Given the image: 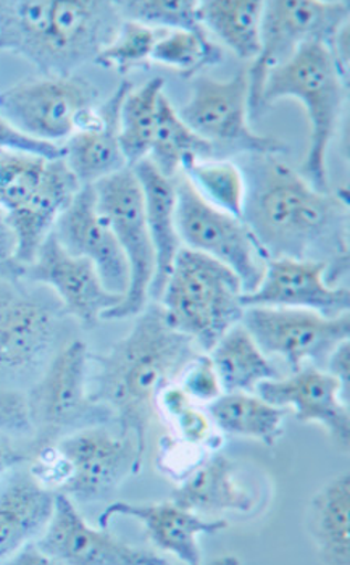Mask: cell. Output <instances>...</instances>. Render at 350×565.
Wrapping results in <instances>:
<instances>
[{"mask_svg": "<svg viewBox=\"0 0 350 565\" xmlns=\"http://www.w3.org/2000/svg\"><path fill=\"white\" fill-rule=\"evenodd\" d=\"M234 162L244 177L241 220L267 259L321 262L328 282L341 286L349 271L346 190L318 191L273 153H246Z\"/></svg>", "mask_w": 350, "mask_h": 565, "instance_id": "6da1fadb", "label": "cell"}, {"mask_svg": "<svg viewBox=\"0 0 350 565\" xmlns=\"http://www.w3.org/2000/svg\"><path fill=\"white\" fill-rule=\"evenodd\" d=\"M135 327L105 354L89 355V394L114 415L121 435L135 436L145 462L147 435L159 413V397L202 352L168 323L163 307L146 306Z\"/></svg>", "mask_w": 350, "mask_h": 565, "instance_id": "7a4b0ae2", "label": "cell"}, {"mask_svg": "<svg viewBox=\"0 0 350 565\" xmlns=\"http://www.w3.org/2000/svg\"><path fill=\"white\" fill-rule=\"evenodd\" d=\"M121 23L105 0H0V52L23 57L41 76H72L96 62Z\"/></svg>", "mask_w": 350, "mask_h": 565, "instance_id": "3957f363", "label": "cell"}, {"mask_svg": "<svg viewBox=\"0 0 350 565\" xmlns=\"http://www.w3.org/2000/svg\"><path fill=\"white\" fill-rule=\"evenodd\" d=\"M348 86L349 76L336 64L330 47L310 43L272 70L262 87V111L282 99L299 100L306 109L310 142L297 172L318 191H331L327 153L344 111Z\"/></svg>", "mask_w": 350, "mask_h": 565, "instance_id": "277c9868", "label": "cell"}, {"mask_svg": "<svg viewBox=\"0 0 350 565\" xmlns=\"http://www.w3.org/2000/svg\"><path fill=\"white\" fill-rule=\"evenodd\" d=\"M243 295V282L231 268L181 247L159 301L168 323L191 338L202 352H210L241 323L246 310Z\"/></svg>", "mask_w": 350, "mask_h": 565, "instance_id": "5b68a950", "label": "cell"}, {"mask_svg": "<svg viewBox=\"0 0 350 565\" xmlns=\"http://www.w3.org/2000/svg\"><path fill=\"white\" fill-rule=\"evenodd\" d=\"M79 190L63 159L0 152V207L15 230L20 264L33 262Z\"/></svg>", "mask_w": 350, "mask_h": 565, "instance_id": "8992f818", "label": "cell"}, {"mask_svg": "<svg viewBox=\"0 0 350 565\" xmlns=\"http://www.w3.org/2000/svg\"><path fill=\"white\" fill-rule=\"evenodd\" d=\"M89 355L82 340L70 341L26 394L36 455L63 436L114 422L110 411L91 397Z\"/></svg>", "mask_w": 350, "mask_h": 565, "instance_id": "52a82bcc", "label": "cell"}, {"mask_svg": "<svg viewBox=\"0 0 350 565\" xmlns=\"http://www.w3.org/2000/svg\"><path fill=\"white\" fill-rule=\"evenodd\" d=\"M346 0H272L264 2L261 52L247 70L251 120L262 114V87L268 73L310 43L330 44L349 24Z\"/></svg>", "mask_w": 350, "mask_h": 565, "instance_id": "ba28073f", "label": "cell"}, {"mask_svg": "<svg viewBox=\"0 0 350 565\" xmlns=\"http://www.w3.org/2000/svg\"><path fill=\"white\" fill-rule=\"evenodd\" d=\"M178 115L195 135L213 146L216 159H222L223 153L234 157L246 153L282 156L288 151L282 139L252 130L246 70L223 82L195 76L188 103L178 110Z\"/></svg>", "mask_w": 350, "mask_h": 565, "instance_id": "9c48e42d", "label": "cell"}, {"mask_svg": "<svg viewBox=\"0 0 350 565\" xmlns=\"http://www.w3.org/2000/svg\"><path fill=\"white\" fill-rule=\"evenodd\" d=\"M173 180L177 230L183 247L231 268L243 282L244 295L254 291L261 285L268 259L246 223L209 204L183 173Z\"/></svg>", "mask_w": 350, "mask_h": 565, "instance_id": "30bf717a", "label": "cell"}, {"mask_svg": "<svg viewBox=\"0 0 350 565\" xmlns=\"http://www.w3.org/2000/svg\"><path fill=\"white\" fill-rule=\"evenodd\" d=\"M97 207L110 223L129 265V288L120 305L103 320H121L141 313L156 277V250L147 228L141 184L131 167L93 184Z\"/></svg>", "mask_w": 350, "mask_h": 565, "instance_id": "8fae6325", "label": "cell"}, {"mask_svg": "<svg viewBox=\"0 0 350 565\" xmlns=\"http://www.w3.org/2000/svg\"><path fill=\"white\" fill-rule=\"evenodd\" d=\"M97 100V87L79 76H41L0 93V117L30 138L62 146Z\"/></svg>", "mask_w": 350, "mask_h": 565, "instance_id": "7c38bea8", "label": "cell"}, {"mask_svg": "<svg viewBox=\"0 0 350 565\" xmlns=\"http://www.w3.org/2000/svg\"><path fill=\"white\" fill-rule=\"evenodd\" d=\"M61 462L57 490L79 502L110 498L129 476H138L142 460L135 436L87 427L63 436L54 446Z\"/></svg>", "mask_w": 350, "mask_h": 565, "instance_id": "4fadbf2b", "label": "cell"}, {"mask_svg": "<svg viewBox=\"0 0 350 565\" xmlns=\"http://www.w3.org/2000/svg\"><path fill=\"white\" fill-rule=\"evenodd\" d=\"M241 323L267 355H278L293 372L321 369L339 344L349 341L350 312L325 317L293 307H246Z\"/></svg>", "mask_w": 350, "mask_h": 565, "instance_id": "5bb4252c", "label": "cell"}, {"mask_svg": "<svg viewBox=\"0 0 350 565\" xmlns=\"http://www.w3.org/2000/svg\"><path fill=\"white\" fill-rule=\"evenodd\" d=\"M34 546L47 563L75 565H160L166 557L131 546L107 529H93L84 521L72 498L57 491L54 514Z\"/></svg>", "mask_w": 350, "mask_h": 565, "instance_id": "9a60e30c", "label": "cell"}, {"mask_svg": "<svg viewBox=\"0 0 350 565\" xmlns=\"http://www.w3.org/2000/svg\"><path fill=\"white\" fill-rule=\"evenodd\" d=\"M23 280L49 286L84 328L96 327L104 313L124 299V296L108 291L96 267L89 260L70 254L54 233L42 243L33 262L24 265Z\"/></svg>", "mask_w": 350, "mask_h": 565, "instance_id": "2e32d148", "label": "cell"}, {"mask_svg": "<svg viewBox=\"0 0 350 565\" xmlns=\"http://www.w3.org/2000/svg\"><path fill=\"white\" fill-rule=\"evenodd\" d=\"M52 233L70 254L83 257L96 267L108 291L126 295L131 280L128 260L110 223L97 207L93 184L82 186L59 217Z\"/></svg>", "mask_w": 350, "mask_h": 565, "instance_id": "e0dca14e", "label": "cell"}, {"mask_svg": "<svg viewBox=\"0 0 350 565\" xmlns=\"http://www.w3.org/2000/svg\"><path fill=\"white\" fill-rule=\"evenodd\" d=\"M255 393L273 406L290 407L303 424L321 425L338 448L349 451V397L327 370L304 367L286 379L262 382Z\"/></svg>", "mask_w": 350, "mask_h": 565, "instance_id": "ac0fdd59", "label": "cell"}, {"mask_svg": "<svg viewBox=\"0 0 350 565\" xmlns=\"http://www.w3.org/2000/svg\"><path fill=\"white\" fill-rule=\"evenodd\" d=\"M243 306L293 307L339 317L350 312V291L328 282L321 262L268 259L261 285L243 295Z\"/></svg>", "mask_w": 350, "mask_h": 565, "instance_id": "d6986e66", "label": "cell"}, {"mask_svg": "<svg viewBox=\"0 0 350 565\" xmlns=\"http://www.w3.org/2000/svg\"><path fill=\"white\" fill-rule=\"evenodd\" d=\"M132 83L124 78L110 97L62 145V159L82 186L128 169L120 146V114Z\"/></svg>", "mask_w": 350, "mask_h": 565, "instance_id": "ffe728a7", "label": "cell"}, {"mask_svg": "<svg viewBox=\"0 0 350 565\" xmlns=\"http://www.w3.org/2000/svg\"><path fill=\"white\" fill-rule=\"evenodd\" d=\"M118 515L141 522L150 542L159 550L173 554L181 563L192 565L202 564L199 536L222 532L227 526L226 521H206L198 512L188 511L171 500L156 504L112 502L100 514L99 525L108 529Z\"/></svg>", "mask_w": 350, "mask_h": 565, "instance_id": "44dd1931", "label": "cell"}, {"mask_svg": "<svg viewBox=\"0 0 350 565\" xmlns=\"http://www.w3.org/2000/svg\"><path fill=\"white\" fill-rule=\"evenodd\" d=\"M19 467L9 470L0 488V561L40 539L54 514L57 491L45 487L33 470Z\"/></svg>", "mask_w": 350, "mask_h": 565, "instance_id": "7402d4cb", "label": "cell"}, {"mask_svg": "<svg viewBox=\"0 0 350 565\" xmlns=\"http://www.w3.org/2000/svg\"><path fill=\"white\" fill-rule=\"evenodd\" d=\"M57 337V317L51 307L30 296L0 299V370L36 367Z\"/></svg>", "mask_w": 350, "mask_h": 565, "instance_id": "603a6c76", "label": "cell"}, {"mask_svg": "<svg viewBox=\"0 0 350 565\" xmlns=\"http://www.w3.org/2000/svg\"><path fill=\"white\" fill-rule=\"evenodd\" d=\"M131 169L141 184L147 228L156 250V277L150 285L149 298L159 299L173 267L174 257L183 247L177 230L174 180L163 177L147 159Z\"/></svg>", "mask_w": 350, "mask_h": 565, "instance_id": "cb8c5ba5", "label": "cell"}, {"mask_svg": "<svg viewBox=\"0 0 350 565\" xmlns=\"http://www.w3.org/2000/svg\"><path fill=\"white\" fill-rule=\"evenodd\" d=\"M171 501L198 514H246L257 504L251 491L237 480L233 460L223 455L209 457L191 476L185 477L174 490Z\"/></svg>", "mask_w": 350, "mask_h": 565, "instance_id": "d4e9b609", "label": "cell"}, {"mask_svg": "<svg viewBox=\"0 0 350 565\" xmlns=\"http://www.w3.org/2000/svg\"><path fill=\"white\" fill-rule=\"evenodd\" d=\"M350 476H336L311 498L309 530L325 564H350Z\"/></svg>", "mask_w": 350, "mask_h": 565, "instance_id": "484cf974", "label": "cell"}, {"mask_svg": "<svg viewBox=\"0 0 350 565\" xmlns=\"http://www.w3.org/2000/svg\"><path fill=\"white\" fill-rule=\"evenodd\" d=\"M209 355L223 393H255L262 382L282 379L243 323L231 328Z\"/></svg>", "mask_w": 350, "mask_h": 565, "instance_id": "4316f807", "label": "cell"}, {"mask_svg": "<svg viewBox=\"0 0 350 565\" xmlns=\"http://www.w3.org/2000/svg\"><path fill=\"white\" fill-rule=\"evenodd\" d=\"M209 414L225 434L246 436L275 446L285 435L286 407L273 406L254 393H222L209 403Z\"/></svg>", "mask_w": 350, "mask_h": 565, "instance_id": "83f0119b", "label": "cell"}, {"mask_svg": "<svg viewBox=\"0 0 350 565\" xmlns=\"http://www.w3.org/2000/svg\"><path fill=\"white\" fill-rule=\"evenodd\" d=\"M202 28L222 41L243 61L254 62L261 52L264 2L252 0H205L199 3Z\"/></svg>", "mask_w": 350, "mask_h": 565, "instance_id": "f1b7e54d", "label": "cell"}, {"mask_svg": "<svg viewBox=\"0 0 350 565\" xmlns=\"http://www.w3.org/2000/svg\"><path fill=\"white\" fill-rule=\"evenodd\" d=\"M209 159H216L213 146L181 120L178 110L163 94L159 104L157 130L147 160L163 177L174 178L188 163Z\"/></svg>", "mask_w": 350, "mask_h": 565, "instance_id": "f546056e", "label": "cell"}, {"mask_svg": "<svg viewBox=\"0 0 350 565\" xmlns=\"http://www.w3.org/2000/svg\"><path fill=\"white\" fill-rule=\"evenodd\" d=\"M162 78H152L126 94L120 114V146L128 167L136 166L149 157L153 135L159 120V104L162 99Z\"/></svg>", "mask_w": 350, "mask_h": 565, "instance_id": "4dcf8cb0", "label": "cell"}, {"mask_svg": "<svg viewBox=\"0 0 350 565\" xmlns=\"http://www.w3.org/2000/svg\"><path fill=\"white\" fill-rule=\"evenodd\" d=\"M223 49L210 40L206 31H163L153 45L150 62L173 70L183 78H195L199 73L222 64Z\"/></svg>", "mask_w": 350, "mask_h": 565, "instance_id": "1f68e13d", "label": "cell"}, {"mask_svg": "<svg viewBox=\"0 0 350 565\" xmlns=\"http://www.w3.org/2000/svg\"><path fill=\"white\" fill-rule=\"evenodd\" d=\"M183 173L198 193L220 211L241 218L244 204V177L236 162L230 159L195 160Z\"/></svg>", "mask_w": 350, "mask_h": 565, "instance_id": "d6a6232c", "label": "cell"}, {"mask_svg": "<svg viewBox=\"0 0 350 565\" xmlns=\"http://www.w3.org/2000/svg\"><path fill=\"white\" fill-rule=\"evenodd\" d=\"M198 0H120L115 2L124 20L160 31H205L199 17Z\"/></svg>", "mask_w": 350, "mask_h": 565, "instance_id": "836d02e7", "label": "cell"}, {"mask_svg": "<svg viewBox=\"0 0 350 565\" xmlns=\"http://www.w3.org/2000/svg\"><path fill=\"white\" fill-rule=\"evenodd\" d=\"M162 33L163 31L153 30L146 24L124 20L117 36L110 44L105 45L94 64L117 70L121 75L141 68L150 64L153 45Z\"/></svg>", "mask_w": 350, "mask_h": 565, "instance_id": "e575fe53", "label": "cell"}, {"mask_svg": "<svg viewBox=\"0 0 350 565\" xmlns=\"http://www.w3.org/2000/svg\"><path fill=\"white\" fill-rule=\"evenodd\" d=\"M159 404L177 422L181 438L191 445H201L210 436V422L205 414L192 406L191 397L181 386H167L159 397Z\"/></svg>", "mask_w": 350, "mask_h": 565, "instance_id": "d590c367", "label": "cell"}, {"mask_svg": "<svg viewBox=\"0 0 350 565\" xmlns=\"http://www.w3.org/2000/svg\"><path fill=\"white\" fill-rule=\"evenodd\" d=\"M181 388L191 399L212 403L223 393L212 359L199 352L181 373Z\"/></svg>", "mask_w": 350, "mask_h": 565, "instance_id": "8d00e7d4", "label": "cell"}, {"mask_svg": "<svg viewBox=\"0 0 350 565\" xmlns=\"http://www.w3.org/2000/svg\"><path fill=\"white\" fill-rule=\"evenodd\" d=\"M0 152H23L44 159H62V146L38 141L0 117Z\"/></svg>", "mask_w": 350, "mask_h": 565, "instance_id": "74e56055", "label": "cell"}, {"mask_svg": "<svg viewBox=\"0 0 350 565\" xmlns=\"http://www.w3.org/2000/svg\"><path fill=\"white\" fill-rule=\"evenodd\" d=\"M31 431L26 394L0 392V434L26 435Z\"/></svg>", "mask_w": 350, "mask_h": 565, "instance_id": "f35d334b", "label": "cell"}, {"mask_svg": "<svg viewBox=\"0 0 350 565\" xmlns=\"http://www.w3.org/2000/svg\"><path fill=\"white\" fill-rule=\"evenodd\" d=\"M24 265L19 260V241L15 230L0 207V280L17 282L23 280Z\"/></svg>", "mask_w": 350, "mask_h": 565, "instance_id": "ab89813d", "label": "cell"}, {"mask_svg": "<svg viewBox=\"0 0 350 565\" xmlns=\"http://www.w3.org/2000/svg\"><path fill=\"white\" fill-rule=\"evenodd\" d=\"M349 341L339 344L338 348L332 351L330 358H328L327 372H330L339 383H341L342 390H344L346 396L349 397V385H350V364H349Z\"/></svg>", "mask_w": 350, "mask_h": 565, "instance_id": "60d3db41", "label": "cell"}, {"mask_svg": "<svg viewBox=\"0 0 350 565\" xmlns=\"http://www.w3.org/2000/svg\"><path fill=\"white\" fill-rule=\"evenodd\" d=\"M28 460H30V455H24L20 449L13 448L7 439L0 438V477Z\"/></svg>", "mask_w": 350, "mask_h": 565, "instance_id": "b9f144b4", "label": "cell"}]
</instances>
